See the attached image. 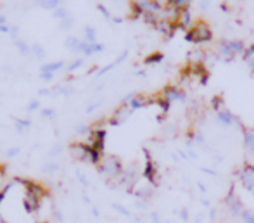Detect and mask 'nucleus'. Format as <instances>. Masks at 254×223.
<instances>
[{"label": "nucleus", "instance_id": "nucleus-1", "mask_svg": "<svg viewBox=\"0 0 254 223\" xmlns=\"http://www.w3.org/2000/svg\"><path fill=\"white\" fill-rule=\"evenodd\" d=\"M195 44H202V42H209L213 38L211 35V30L207 28L206 23H199L197 28H195Z\"/></svg>", "mask_w": 254, "mask_h": 223}, {"label": "nucleus", "instance_id": "nucleus-2", "mask_svg": "<svg viewBox=\"0 0 254 223\" xmlns=\"http://www.w3.org/2000/svg\"><path fill=\"white\" fill-rule=\"evenodd\" d=\"M241 178H242V182H244L246 189L254 190V168L246 166L244 171L241 173Z\"/></svg>", "mask_w": 254, "mask_h": 223}, {"label": "nucleus", "instance_id": "nucleus-3", "mask_svg": "<svg viewBox=\"0 0 254 223\" xmlns=\"http://www.w3.org/2000/svg\"><path fill=\"white\" fill-rule=\"evenodd\" d=\"M120 170L121 166L116 157H107L106 163H104V171H107L109 175H114V173H120Z\"/></svg>", "mask_w": 254, "mask_h": 223}, {"label": "nucleus", "instance_id": "nucleus-4", "mask_svg": "<svg viewBox=\"0 0 254 223\" xmlns=\"http://www.w3.org/2000/svg\"><path fill=\"white\" fill-rule=\"evenodd\" d=\"M144 175L151 183L156 182V170H154V164H152V161H151V157H149V156H147V166H145Z\"/></svg>", "mask_w": 254, "mask_h": 223}, {"label": "nucleus", "instance_id": "nucleus-5", "mask_svg": "<svg viewBox=\"0 0 254 223\" xmlns=\"http://www.w3.org/2000/svg\"><path fill=\"white\" fill-rule=\"evenodd\" d=\"M218 118H220V121H221V123H225V125H234L235 121H237V120H235L234 114H232L230 111H227V109H225V111H220Z\"/></svg>", "mask_w": 254, "mask_h": 223}, {"label": "nucleus", "instance_id": "nucleus-6", "mask_svg": "<svg viewBox=\"0 0 254 223\" xmlns=\"http://www.w3.org/2000/svg\"><path fill=\"white\" fill-rule=\"evenodd\" d=\"M244 142L246 147L251 154H254V132L253 130H246L244 132Z\"/></svg>", "mask_w": 254, "mask_h": 223}, {"label": "nucleus", "instance_id": "nucleus-7", "mask_svg": "<svg viewBox=\"0 0 254 223\" xmlns=\"http://www.w3.org/2000/svg\"><path fill=\"white\" fill-rule=\"evenodd\" d=\"M164 93H166V99L170 100H177V99H184V93L182 92H178L177 88H173V87H168V88H164Z\"/></svg>", "mask_w": 254, "mask_h": 223}, {"label": "nucleus", "instance_id": "nucleus-8", "mask_svg": "<svg viewBox=\"0 0 254 223\" xmlns=\"http://www.w3.org/2000/svg\"><path fill=\"white\" fill-rule=\"evenodd\" d=\"M180 17H182V19H180V24H178V26H180V28H187L189 26V24H190V12H189V9H184V10H182V12H180Z\"/></svg>", "mask_w": 254, "mask_h": 223}, {"label": "nucleus", "instance_id": "nucleus-9", "mask_svg": "<svg viewBox=\"0 0 254 223\" xmlns=\"http://www.w3.org/2000/svg\"><path fill=\"white\" fill-rule=\"evenodd\" d=\"M168 7H170V9H187L189 7V2H184V0H170V2H168Z\"/></svg>", "mask_w": 254, "mask_h": 223}, {"label": "nucleus", "instance_id": "nucleus-10", "mask_svg": "<svg viewBox=\"0 0 254 223\" xmlns=\"http://www.w3.org/2000/svg\"><path fill=\"white\" fill-rule=\"evenodd\" d=\"M228 44H230V49H232V52H234V54H239V52H242V50H244L242 42H228Z\"/></svg>", "mask_w": 254, "mask_h": 223}, {"label": "nucleus", "instance_id": "nucleus-11", "mask_svg": "<svg viewBox=\"0 0 254 223\" xmlns=\"http://www.w3.org/2000/svg\"><path fill=\"white\" fill-rule=\"evenodd\" d=\"M63 66V63H51V64H47V66H44L42 68V71H44V73H49V71H56V70H59V68Z\"/></svg>", "mask_w": 254, "mask_h": 223}, {"label": "nucleus", "instance_id": "nucleus-12", "mask_svg": "<svg viewBox=\"0 0 254 223\" xmlns=\"http://www.w3.org/2000/svg\"><path fill=\"white\" fill-rule=\"evenodd\" d=\"M159 61H163V54L157 52V54H152V56H149L147 59H145V63H159Z\"/></svg>", "mask_w": 254, "mask_h": 223}, {"label": "nucleus", "instance_id": "nucleus-13", "mask_svg": "<svg viewBox=\"0 0 254 223\" xmlns=\"http://www.w3.org/2000/svg\"><path fill=\"white\" fill-rule=\"evenodd\" d=\"M156 102L161 106V109H163V113H166V111L170 109V100H168V99H161V100H156Z\"/></svg>", "mask_w": 254, "mask_h": 223}, {"label": "nucleus", "instance_id": "nucleus-14", "mask_svg": "<svg viewBox=\"0 0 254 223\" xmlns=\"http://www.w3.org/2000/svg\"><path fill=\"white\" fill-rule=\"evenodd\" d=\"M242 220L246 223H254V215H251L249 211H242Z\"/></svg>", "mask_w": 254, "mask_h": 223}, {"label": "nucleus", "instance_id": "nucleus-15", "mask_svg": "<svg viewBox=\"0 0 254 223\" xmlns=\"http://www.w3.org/2000/svg\"><path fill=\"white\" fill-rule=\"evenodd\" d=\"M130 104H131V107H133V109H138V107L144 106V102H142L140 97H133V100H131Z\"/></svg>", "mask_w": 254, "mask_h": 223}, {"label": "nucleus", "instance_id": "nucleus-16", "mask_svg": "<svg viewBox=\"0 0 254 223\" xmlns=\"http://www.w3.org/2000/svg\"><path fill=\"white\" fill-rule=\"evenodd\" d=\"M87 38H88L90 42H94V40H95V31L92 30V28H87Z\"/></svg>", "mask_w": 254, "mask_h": 223}, {"label": "nucleus", "instance_id": "nucleus-17", "mask_svg": "<svg viewBox=\"0 0 254 223\" xmlns=\"http://www.w3.org/2000/svg\"><path fill=\"white\" fill-rule=\"evenodd\" d=\"M56 5H57V2H52V3H51V2H45V3H44L45 9H51V7L54 9V7H56Z\"/></svg>", "mask_w": 254, "mask_h": 223}, {"label": "nucleus", "instance_id": "nucleus-18", "mask_svg": "<svg viewBox=\"0 0 254 223\" xmlns=\"http://www.w3.org/2000/svg\"><path fill=\"white\" fill-rule=\"evenodd\" d=\"M81 64H83V61H76V63H74V64H73V66H71V70H74V68L81 66Z\"/></svg>", "mask_w": 254, "mask_h": 223}, {"label": "nucleus", "instance_id": "nucleus-19", "mask_svg": "<svg viewBox=\"0 0 254 223\" xmlns=\"http://www.w3.org/2000/svg\"><path fill=\"white\" fill-rule=\"evenodd\" d=\"M213 106H214V109H218V107H220V99H214V104H213Z\"/></svg>", "mask_w": 254, "mask_h": 223}, {"label": "nucleus", "instance_id": "nucleus-20", "mask_svg": "<svg viewBox=\"0 0 254 223\" xmlns=\"http://www.w3.org/2000/svg\"><path fill=\"white\" fill-rule=\"evenodd\" d=\"M249 66H251V70L254 71V59H253V61H249Z\"/></svg>", "mask_w": 254, "mask_h": 223}]
</instances>
